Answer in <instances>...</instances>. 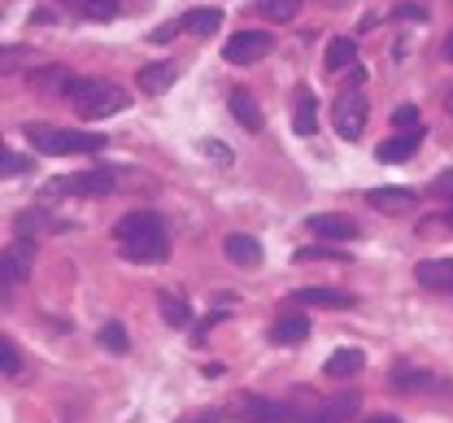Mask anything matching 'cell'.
<instances>
[{"label": "cell", "instance_id": "6da1fadb", "mask_svg": "<svg viewBox=\"0 0 453 423\" xmlns=\"http://www.w3.org/2000/svg\"><path fill=\"white\" fill-rule=\"evenodd\" d=\"M113 241H118V253L127 262H166L170 258V236H166V223L153 214V210H131L118 219L113 227Z\"/></svg>", "mask_w": 453, "mask_h": 423}, {"label": "cell", "instance_id": "7a4b0ae2", "mask_svg": "<svg viewBox=\"0 0 453 423\" xmlns=\"http://www.w3.org/2000/svg\"><path fill=\"white\" fill-rule=\"evenodd\" d=\"M65 101L74 105V114L83 122H101V119H113V114H122L127 105H131V96L110 83V79H70V88H65Z\"/></svg>", "mask_w": 453, "mask_h": 423}, {"label": "cell", "instance_id": "3957f363", "mask_svg": "<svg viewBox=\"0 0 453 423\" xmlns=\"http://www.w3.org/2000/svg\"><path fill=\"white\" fill-rule=\"evenodd\" d=\"M22 135L31 140L35 153H49V158H88V153H101L110 144L96 131H70V127H49V122H27Z\"/></svg>", "mask_w": 453, "mask_h": 423}, {"label": "cell", "instance_id": "277c9868", "mask_svg": "<svg viewBox=\"0 0 453 423\" xmlns=\"http://www.w3.org/2000/svg\"><path fill=\"white\" fill-rule=\"evenodd\" d=\"M31 266H35V241L31 236H18L13 244L0 249V302H9L13 288L27 284Z\"/></svg>", "mask_w": 453, "mask_h": 423}, {"label": "cell", "instance_id": "5b68a950", "mask_svg": "<svg viewBox=\"0 0 453 423\" xmlns=\"http://www.w3.org/2000/svg\"><path fill=\"white\" fill-rule=\"evenodd\" d=\"M366 119H371L366 92H362V88H344L340 101L332 105V127L340 131V140H357V135L366 131Z\"/></svg>", "mask_w": 453, "mask_h": 423}, {"label": "cell", "instance_id": "8992f818", "mask_svg": "<svg viewBox=\"0 0 453 423\" xmlns=\"http://www.w3.org/2000/svg\"><path fill=\"white\" fill-rule=\"evenodd\" d=\"M113 183H118V171H79V175H65V180H57L44 188V196H105L113 192Z\"/></svg>", "mask_w": 453, "mask_h": 423}, {"label": "cell", "instance_id": "52a82bcc", "mask_svg": "<svg viewBox=\"0 0 453 423\" xmlns=\"http://www.w3.org/2000/svg\"><path fill=\"white\" fill-rule=\"evenodd\" d=\"M271 49H275V35H266V31H235V35L226 40L223 58L231 61V65H249V61H262Z\"/></svg>", "mask_w": 453, "mask_h": 423}, {"label": "cell", "instance_id": "ba28073f", "mask_svg": "<svg viewBox=\"0 0 453 423\" xmlns=\"http://www.w3.org/2000/svg\"><path fill=\"white\" fill-rule=\"evenodd\" d=\"M353 411H357V397L344 393L327 406H288V423H344Z\"/></svg>", "mask_w": 453, "mask_h": 423}, {"label": "cell", "instance_id": "9c48e42d", "mask_svg": "<svg viewBox=\"0 0 453 423\" xmlns=\"http://www.w3.org/2000/svg\"><path fill=\"white\" fill-rule=\"evenodd\" d=\"M240 419L244 423H288V406L271 402V397H253V393H240Z\"/></svg>", "mask_w": 453, "mask_h": 423}, {"label": "cell", "instance_id": "30bf717a", "mask_svg": "<svg viewBox=\"0 0 453 423\" xmlns=\"http://www.w3.org/2000/svg\"><path fill=\"white\" fill-rule=\"evenodd\" d=\"M418 144H423V127H405V131L388 135V140L375 149V158H380V162H410V158L418 153Z\"/></svg>", "mask_w": 453, "mask_h": 423}, {"label": "cell", "instance_id": "8fae6325", "mask_svg": "<svg viewBox=\"0 0 453 423\" xmlns=\"http://www.w3.org/2000/svg\"><path fill=\"white\" fill-rule=\"evenodd\" d=\"M414 280L427 293H453V258H427L414 266Z\"/></svg>", "mask_w": 453, "mask_h": 423}, {"label": "cell", "instance_id": "7c38bea8", "mask_svg": "<svg viewBox=\"0 0 453 423\" xmlns=\"http://www.w3.org/2000/svg\"><path fill=\"white\" fill-rule=\"evenodd\" d=\"M74 223H65V219H57V214H49V210H22L18 219H13V232L18 236H44V232H70Z\"/></svg>", "mask_w": 453, "mask_h": 423}, {"label": "cell", "instance_id": "4fadbf2b", "mask_svg": "<svg viewBox=\"0 0 453 423\" xmlns=\"http://www.w3.org/2000/svg\"><path fill=\"white\" fill-rule=\"evenodd\" d=\"M414 192L410 188H371L366 192V205L380 210V214H401V210H414Z\"/></svg>", "mask_w": 453, "mask_h": 423}, {"label": "cell", "instance_id": "5bb4252c", "mask_svg": "<svg viewBox=\"0 0 453 423\" xmlns=\"http://www.w3.org/2000/svg\"><path fill=\"white\" fill-rule=\"evenodd\" d=\"M223 253L226 262H235V266H257L262 262V241L249 236V232H231L223 241Z\"/></svg>", "mask_w": 453, "mask_h": 423}, {"label": "cell", "instance_id": "9a60e30c", "mask_svg": "<svg viewBox=\"0 0 453 423\" xmlns=\"http://www.w3.org/2000/svg\"><path fill=\"white\" fill-rule=\"evenodd\" d=\"M179 79V65L174 61H153V65H140V92L149 96H162L170 92V83Z\"/></svg>", "mask_w": 453, "mask_h": 423}, {"label": "cell", "instance_id": "2e32d148", "mask_svg": "<svg viewBox=\"0 0 453 423\" xmlns=\"http://www.w3.org/2000/svg\"><path fill=\"white\" fill-rule=\"evenodd\" d=\"M292 127L301 135H314L319 131V101H314L310 88H296V96H292Z\"/></svg>", "mask_w": 453, "mask_h": 423}, {"label": "cell", "instance_id": "e0dca14e", "mask_svg": "<svg viewBox=\"0 0 453 423\" xmlns=\"http://www.w3.org/2000/svg\"><path fill=\"white\" fill-rule=\"evenodd\" d=\"M310 232L323 236V241H353L357 236V223L344 219V214H314L310 219Z\"/></svg>", "mask_w": 453, "mask_h": 423}, {"label": "cell", "instance_id": "ac0fdd59", "mask_svg": "<svg viewBox=\"0 0 453 423\" xmlns=\"http://www.w3.org/2000/svg\"><path fill=\"white\" fill-rule=\"evenodd\" d=\"M362 366H366V354L353 350V345H344V350H332V358L323 363V375H327V380H349V375H357Z\"/></svg>", "mask_w": 453, "mask_h": 423}, {"label": "cell", "instance_id": "d6986e66", "mask_svg": "<svg viewBox=\"0 0 453 423\" xmlns=\"http://www.w3.org/2000/svg\"><path fill=\"white\" fill-rule=\"evenodd\" d=\"M296 302L301 305H327V310H349V305H357V297L344 293V288H296Z\"/></svg>", "mask_w": 453, "mask_h": 423}, {"label": "cell", "instance_id": "ffe728a7", "mask_svg": "<svg viewBox=\"0 0 453 423\" xmlns=\"http://www.w3.org/2000/svg\"><path fill=\"white\" fill-rule=\"evenodd\" d=\"M305 336H310V319L305 314H283L280 323L271 327V341L275 345H301Z\"/></svg>", "mask_w": 453, "mask_h": 423}, {"label": "cell", "instance_id": "44dd1931", "mask_svg": "<svg viewBox=\"0 0 453 423\" xmlns=\"http://www.w3.org/2000/svg\"><path fill=\"white\" fill-rule=\"evenodd\" d=\"M179 27H183V31H192V35H219L223 13H219V9H188V13L179 18Z\"/></svg>", "mask_w": 453, "mask_h": 423}, {"label": "cell", "instance_id": "7402d4cb", "mask_svg": "<svg viewBox=\"0 0 453 423\" xmlns=\"http://www.w3.org/2000/svg\"><path fill=\"white\" fill-rule=\"evenodd\" d=\"M357 61V44L349 40V35H340L327 44V53H323V65H327V74H344L349 65Z\"/></svg>", "mask_w": 453, "mask_h": 423}, {"label": "cell", "instance_id": "603a6c76", "mask_svg": "<svg viewBox=\"0 0 453 423\" xmlns=\"http://www.w3.org/2000/svg\"><path fill=\"white\" fill-rule=\"evenodd\" d=\"M231 114H235V122H240L244 131H262V110H257V101H253L244 88L231 92Z\"/></svg>", "mask_w": 453, "mask_h": 423}, {"label": "cell", "instance_id": "cb8c5ba5", "mask_svg": "<svg viewBox=\"0 0 453 423\" xmlns=\"http://www.w3.org/2000/svg\"><path fill=\"white\" fill-rule=\"evenodd\" d=\"M423 388H436V375H427L418 366H396L393 371V393H423Z\"/></svg>", "mask_w": 453, "mask_h": 423}, {"label": "cell", "instance_id": "d4e9b609", "mask_svg": "<svg viewBox=\"0 0 453 423\" xmlns=\"http://www.w3.org/2000/svg\"><path fill=\"white\" fill-rule=\"evenodd\" d=\"M157 310H162V319L170 327H188L192 323V305L183 297H174V293H157Z\"/></svg>", "mask_w": 453, "mask_h": 423}, {"label": "cell", "instance_id": "484cf974", "mask_svg": "<svg viewBox=\"0 0 453 423\" xmlns=\"http://www.w3.org/2000/svg\"><path fill=\"white\" fill-rule=\"evenodd\" d=\"M70 79H74L70 65H40V70H35V88H40V92H61V96H65Z\"/></svg>", "mask_w": 453, "mask_h": 423}, {"label": "cell", "instance_id": "4316f807", "mask_svg": "<svg viewBox=\"0 0 453 423\" xmlns=\"http://www.w3.org/2000/svg\"><path fill=\"white\" fill-rule=\"evenodd\" d=\"M253 9L262 18H271V22H292L296 9H301V0H253Z\"/></svg>", "mask_w": 453, "mask_h": 423}, {"label": "cell", "instance_id": "83f0119b", "mask_svg": "<svg viewBox=\"0 0 453 423\" xmlns=\"http://www.w3.org/2000/svg\"><path fill=\"white\" fill-rule=\"evenodd\" d=\"M292 262H349V253L336 244H310V249H296Z\"/></svg>", "mask_w": 453, "mask_h": 423}, {"label": "cell", "instance_id": "f1b7e54d", "mask_svg": "<svg viewBox=\"0 0 453 423\" xmlns=\"http://www.w3.org/2000/svg\"><path fill=\"white\" fill-rule=\"evenodd\" d=\"M79 9H83V18H92V22H113L122 4H118V0H83Z\"/></svg>", "mask_w": 453, "mask_h": 423}, {"label": "cell", "instance_id": "f546056e", "mask_svg": "<svg viewBox=\"0 0 453 423\" xmlns=\"http://www.w3.org/2000/svg\"><path fill=\"white\" fill-rule=\"evenodd\" d=\"M27 171H31V158H18V153L0 140V175L9 180V175H27Z\"/></svg>", "mask_w": 453, "mask_h": 423}, {"label": "cell", "instance_id": "4dcf8cb0", "mask_svg": "<svg viewBox=\"0 0 453 423\" xmlns=\"http://www.w3.org/2000/svg\"><path fill=\"white\" fill-rule=\"evenodd\" d=\"M18 371H22V350L9 336H0V375H18Z\"/></svg>", "mask_w": 453, "mask_h": 423}, {"label": "cell", "instance_id": "1f68e13d", "mask_svg": "<svg viewBox=\"0 0 453 423\" xmlns=\"http://www.w3.org/2000/svg\"><path fill=\"white\" fill-rule=\"evenodd\" d=\"M101 345H105L110 354H127V350H131V341H127L122 323H105V327H101Z\"/></svg>", "mask_w": 453, "mask_h": 423}, {"label": "cell", "instance_id": "d6a6232c", "mask_svg": "<svg viewBox=\"0 0 453 423\" xmlns=\"http://www.w3.org/2000/svg\"><path fill=\"white\" fill-rule=\"evenodd\" d=\"M201 153H205V158H214L219 166H231V162H235V153H231L226 144H219V140H201Z\"/></svg>", "mask_w": 453, "mask_h": 423}, {"label": "cell", "instance_id": "836d02e7", "mask_svg": "<svg viewBox=\"0 0 453 423\" xmlns=\"http://www.w3.org/2000/svg\"><path fill=\"white\" fill-rule=\"evenodd\" d=\"M27 61H35L31 49H0V74H4V65H27Z\"/></svg>", "mask_w": 453, "mask_h": 423}, {"label": "cell", "instance_id": "e575fe53", "mask_svg": "<svg viewBox=\"0 0 453 423\" xmlns=\"http://www.w3.org/2000/svg\"><path fill=\"white\" fill-rule=\"evenodd\" d=\"M393 127H396V131L418 127V110H414V105H396V110H393Z\"/></svg>", "mask_w": 453, "mask_h": 423}, {"label": "cell", "instance_id": "d590c367", "mask_svg": "<svg viewBox=\"0 0 453 423\" xmlns=\"http://www.w3.org/2000/svg\"><path fill=\"white\" fill-rule=\"evenodd\" d=\"M174 31H179V22H162V27H153L144 40H153V44H166V40H174Z\"/></svg>", "mask_w": 453, "mask_h": 423}, {"label": "cell", "instance_id": "8d00e7d4", "mask_svg": "<svg viewBox=\"0 0 453 423\" xmlns=\"http://www.w3.org/2000/svg\"><path fill=\"white\" fill-rule=\"evenodd\" d=\"M432 192H436V196H449V201H453V171L436 175V180H432Z\"/></svg>", "mask_w": 453, "mask_h": 423}, {"label": "cell", "instance_id": "74e56055", "mask_svg": "<svg viewBox=\"0 0 453 423\" xmlns=\"http://www.w3.org/2000/svg\"><path fill=\"white\" fill-rule=\"evenodd\" d=\"M362 79H366V70L353 61V65H349V88H362Z\"/></svg>", "mask_w": 453, "mask_h": 423}, {"label": "cell", "instance_id": "f35d334b", "mask_svg": "<svg viewBox=\"0 0 453 423\" xmlns=\"http://www.w3.org/2000/svg\"><path fill=\"white\" fill-rule=\"evenodd\" d=\"M396 13H405V18H427V9H418V4H396Z\"/></svg>", "mask_w": 453, "mask_h": 423}, {"label": "cell", "instance_id": "ab89813d", "mask_svg": "<svg viewBox=\"0 0 453 423\" xmlns=\"http://www.w3.org/2000/svg\"><path fill=\"white\" fill-rule=\"evenodd\" d=\"M231 310V305H235V293H214V310Z\"/></svg>", "mask_w": 453, "mask_h": 423}, {"label": "cell", "instance_id": "60d3db41", "mask_svg": "<svg viewBox=\"0 0 453 423\" xmlns=\"http://www.w3.org/2000/svg\"><path fill=\"white\" fill-rule=\"evenodd\" d=\"M362 423H401V419H396V415H388V411H384V415H366V419H362Z\"/></svg>", "mask_w": 453, "mask_h": 423}, {"label": "cell", "instance_id": "b9f144b4", "mask_svg": "<svg viewBox=\"0 0 453 423\" xmlns=\"http://www.w3.org/2000/svg\"><path fill=\"white\" fill-rule=\"evenodd\" d=\"M183 423H219V415H196V419H183Z\"/></svg>", "mask_w": 453, "mask_h": 423}, {"label": "cell", "instance_id": "7bdbcfd3", "mask_svg": "<svg viewBox=\"0 0 453 423\" xmlns=\"http://www.w3.org/2000/svg\"><path fill=\"white\" fill-rule=\"evenodd\" d=\"M445 110H449V119H453V88L445 92Z\"/></svg>", "mask_w": 453, "mask_h": 423}, {"label": "cell", "instance_id": "ee69618b", "mask_svg": "<svg viewBox=\"0 0 453 423\" xmlns=\"http://www.w3.org/2000/svg\"><path fill=\"white\" fill-rule=\"evenodd\" d=\"M445 58L453 61V35H449V40H445Z\"/></svg>", "mask_w": 453, "mask_h": 423}, {"label": "cell", "instance_id": "f6af8a7d", "mask_svg": "<svg viewBox=\"0 0 453 423\" xmlns=\"http://www.w3.org/2000/svg\"><path fill=\"white\" fill-rule=\"evenodd\" d=\"M323 4H344V0H323Z\"/></svg>", "mask_w": 453, "mask_h": 423}, {"label": "cell", "instance_id": "bcb514c9", "mask_svg": "<svg viewBox=\"0 0 453 423\" xmlns=\"http://www.w3.org/2000/svg\"><path fill=\"white\" fill-rule=\"evenodd\" d=\"M449 227H453V210H449Z\"/></svg>", "mask_w": 453, "mask_h": 423}]
</instances>
